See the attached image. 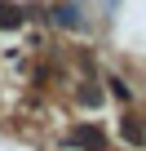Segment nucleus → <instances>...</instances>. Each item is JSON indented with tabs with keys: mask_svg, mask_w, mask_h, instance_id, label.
I'll list each match as a JSON object with an SVG mask.
<instances>
[{
	"mask_svg": "<svg viewBox=\"0 0 146 151\" xmlns=\"http://www.w3.org/2000/svg\"><path fill=\"white\" fill-rule=\"evenodd\" d=\"M49 22H53V27H66V31H84V9H80V0L53 5V9H49Z\"/></svg>",
	"mask_w": 146,
	"mask_h": 151,
	"instance_id": "nucleus-1",
	"label": "nucleus"
},
{
	"mask_svg": "<svg viewBox=\"0 0 146 151\" xmlns=\"http://www.w3.org/2000/svg\"><path fill=\"white\" fill-rule=\"evenodd\" d=\"M66 142H71V147H80V151H106V133H102L98 124H75Z\"/></svg>",
	"mask_w": 146,
	"mask_h": 151,
	"instance_id": "nucleus-2",
	"label": "nucleus"
},
{
	"mask_svg": "<svg viewBox=\"0 0 146 151\" xmlns=\"http://www.w3.org/2000/svg\"><path fill=\"white\" fill-rule=\"evenodd\" d=\"M120 138H124L128 147H146V129H142V120H137V116H124V120H120Z\"/></svg>",
	"mask_w": 146,
	"mask_h": 151,
	"instance_id": "nucleus-3",
	"label": "nucleus"
},
{
	"mask_svg": "<svg viewBox=\"0 0 146 151\" xmlns=\"http://www.w3.org/2000/svg\"><path fill=\"white\" fill-rule=\"evenodd\" d=\"M27 18H22V9L14 5V0H0V31H18Z\"/></svg>",
	"mask_w": 146,
	"mask_h": 151,
	"instance_id": "nucleus-4",
	"label": "nucleus"
},
{
	"mask_svg": "<svg viewBox=\"0 0 146 151\" xmlns=\"http://www.w3.org/2000/svg\"><path fill=\"white\" fill-rule=\"evenodd\" d=\"M75 98H80V107H98V102H102V89H98V85H84Z\"/></svg>",
	"mask_w": 146,
	"mask_h": 151,
	"instance_id": "nucleus-5",
	"label": "nucleus"
},
{
	"mask_svg": "<svg viewBox=\"0 0 146 151\" xmlns=\"http://www.w3.org/2000/svg\"><path fill=\"white\" fill-rule=\"evenodd\" d=\"M106 85H111V93H115L120 102H128V98H133V89H128V85L120 80V76H111V80H106Z\"/></svg>",
	"mask_w": 146,
	"mask_h": 151,
	"instance_id": "nucleus-6",
	"label": "nucleus"
},
{
	"mask_svg": "<svg viewBox=\"0 0 146 151\" xmlns=\"http://www.w3.org/2000/svg\"><path fill=\"white\" fill-rule=\"evenodd\" d=\"M115 5H120V0H106V9H115Z\"/></svg>",
	"mask_w": 146,
	"mask_h": 151,
	"instance_id": "nucleus-7",
	"label": "nucleus"
}]
</instances>
